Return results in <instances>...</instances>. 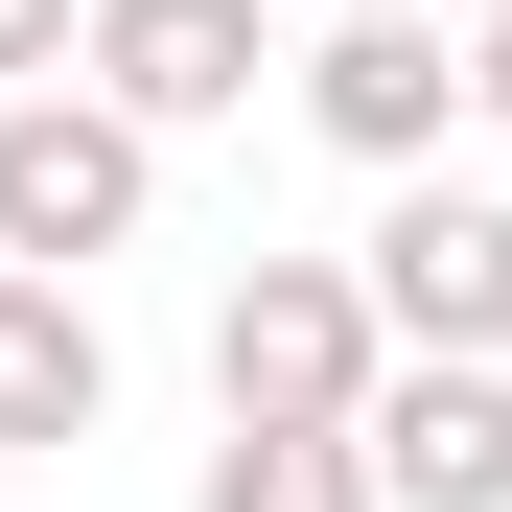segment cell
Returning a JSON list of instances; mask_svg holds the SVG:
<instances>
[{
    "mask_svg": "<svg viewBox=\"0 0 512 512\" xmlns=\"http://www.w3.org/2000/svg\"><path fill=\"white\" fill-rule=\"evenodd\" d=\"M140 210H163V140L140 117H94L70 70L0 94V280H94V256H140Z\"/></svg>",
    "mask_w": 512,
    "mask_h": 512,
    "instance_id": "obj_1",
    "label": "cell"
},
{
    "mask_svg": "<svg viewBox=\"0 0 512 512\" xmlns=\"http://www.w3.org/2000/svg\"><path fill=\"white\" fill-rule=\"evenodd\" d=\"M350 303H373V350H466V373H512V187H419L350 233Z\"/></svg>",
    "mask_w": 512,
    "mask_h": 512,
    "instance_id": "obj_2",
    "label": "cell"
},
{
    "mask_svg": "<svg viewBox=\"0 0 512 512\" xmlns=\"http://www.w3.org/2000/svg\"><path fill=\"white\" fill-rule=\"evenodd\" d=\"M373 303H350V256H256V280L210 303V396L233 419H303V443H350V396H373Z\"/></svg>",
    "mask_w": 512,
    "mask_h": 512,
    "instance_id": "obj_3",
    "label": "cell"
},
{
    "mask_svg": "<svg viewBox=\"0 0 512 512\" xmlns=\"http://www.w3.org/2000/svg\"><path fill=\"white\" fill-rule=\"evenodd\" d=\"M256 0H70V94L94 117H140V140H210V117H256Z\"/></svg>",
    "mask_w": 512,
    "mask_h": 512,
    "instance_id": "obj_4",
    "label": "cell"
},
{
    "mask_svg": "<svg viewBox=\"0 0 512 512\" xmlns=\"http://www.w3.org/2000/svg\"><path fill=\"white\" fill-rule=\"evenodd\" d=\"M443 117H466V47L419 24V0H350V24L303 47V140L373 163V187H419V163H443Z\"/></svg>",
    "mask_w": 512,
    "mask_h": 512,
    "instance_id": "obj_5",
    "label": "cell"
},
{
    "mask_svg": "<svg viewBox=\"0 0 512 512\" xmlns=\"http://www.w3.org/2000/svg\"><path fill=\"white\" fill-rule=\"evenodd\" d=\"M350 466H373V512H512V373L396 350V373L350 396Z\"/></svg>",
    "mask_w": 512,
    "mask_h": 512,
    "instance_id": "obj_6",
    "label": "cell"
},
{
    "mask_svg": "<svg viewBox=\"0 0 512 512\" xmlns=\"http://www.w3.org/2000/svg\"><path fill=\"white\" fill-rule=\"evenodd\" d=\"M117 419V350H94V280H0V466L94 443Z\"/></svg>",
    "mask_w": 512,
    "mask_h": 512,
    "instance_id": "obj_7",
    "label": "cell"
},
{
    "mask_svg": "<svg viewBox=\"0 0 512 512\" xmlns=\"http://www.w3.org/2000/svg\"><path fill=\"white\" fill-rule=\"evenodd\" d=\"M210 512H373V466L303 443V419H233V443H210Z\"/></svg>",
    "mask_w": 512,
    "mask_h": 512,
    "instance_id": "obj_8",
    "label": "cell"
},
{
    "mask_svg": "<svg viewBox=\"0 0 512 512\" xmlns=\"http://www.w3.org/2000/svg\"><path fill=\"white\" fill-rule=\"evenodd\" d=\"M70 70V0H0V94H47Z\"/></svg>",
    "mask_w": 512,
    "mask_h": 512,
    "instance_id": "obj_9",
    "label": "cell"
},
{
    "mask_svg": "<svg viewBox=\"0 0 512 512\" xmlns=\"http://www.w3.org/2000/svg\"><path fill=\"white\" fill-rule=\"evenodd\" d=\"M466 117L512 140V0H489V24H466Z\"/></svg>",
    "mask_w": 512,
    "mask_h": 512,
    "instance_id": "obj_10",
    "label": "cell"
},
{
    "mask_svg": "<svg viewBox=\"0 0 512 512\" xmlns=\"http://www.w3.org/2000/svg\"><path fill=\"white\" fill-rule=\"evenodd\" d=\"M326 24H350V0H326Z\"/></svg>",
    "mask_w": 512,
    "mask_h": 512,
    "instance_id": "obj_11",
    "label": "cell"
}]
</instances>
